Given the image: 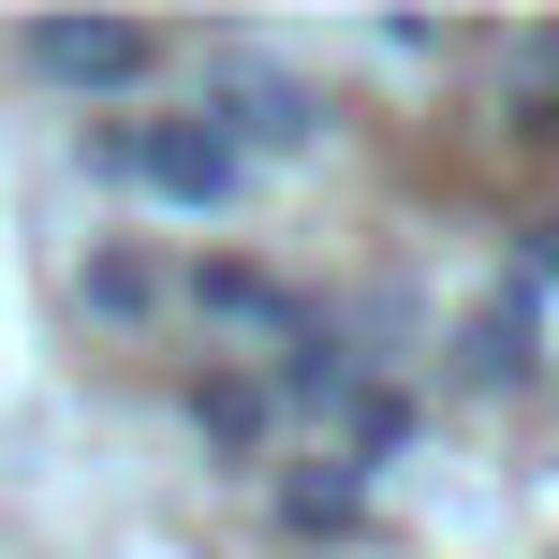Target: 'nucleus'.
<instances>
[{"label": "nucleus", "mask_w": 559, "mask_h": 559, "mask_svg": "<svg viewBox=\"0 0 559 559\" xmlns=\"http://www.w3.org/2000/svg\"><path fill=\"white\" fill-rule=\"evenodd\" d=\"M88 163H104L118 192L177 206V222H222V206L251 192V147H236L206 104H163V118H104V133H88Z\"/></svg>", "instance_id": "nucleus-1"}, {"label": "nucleus", "mask_w": 559, "mask_h": 559, "mask_svg": "<svg viewBox=\"0 0 559 559\" xmlns=\"http://www.w3.org/2000/svg\"><path fill=\"white\" fill-rule=\"evenodd\" d=\"M206 118H222L251 163H295V147H324V88H309L295 59H265V45H222V59H206Z\"/></svg>", "instance_id": "nucleus-2"}, {"label": "nucleus", "mask_w": 559, "mask_h": 559, "mask_svg": "<svg viewBox=\"0 0 559 559\" xmlns=\"http://www.w3.org/2000/svg\"><path fill=\"white\" fill-rule=\"evenodd\" d=\"M15 59H29L45 88H74V104H118V88H147L177 45H163L147 15H29V29H15Z\"/></svg>", "instance_id": "nucleus-3"}, {"label": "nucleus", "mask_w": 559, "mask_h": 559, "mask_svg": "<svg viewBox=\"0 0 559 559\" xmlns=\"http://www.w3.org/2000/svg\"><path fill=\"white\" fill-rule=\"evenodd\" d=\"M486 133L501 147H559V29H501L486 45Z\"/></svg>", "instance_id": "nucleus-4"}, {"label": "nucleus", "mask_w": 559, "mask_h": 559, "mask_svg": "<svg viewBox=\"0 0 559 559\" xmlns=\"http://www.w3.org/2000/svg\"><path fill=\"white\" fill-rule=\"evenodd\" d=\"M192 324H236V338H265V368H280V354L309 338V309L280 295L265 265H192Z\"/></svg>", "instance_id": "nucleus-5"}, {"label": "nucleus", "mask_w": 559, "mask_h": 559, "mask_svg": "<svg viewBox=\"0 0 559 559\" xmlns=\"http://www.w3.org/2000/svg\"><path fill=\"white\" fill-rule=\"evenodd\" d=\"M354 515H368V472H338V456H309V472L280 486V531H295V545H324V531H354Z\"/></svg>", "instance_id": "nucleus-6"}, {"label": "nucleus", "mask_w": 559, "mask_h": 559, "mask_svg": "<svg viewBox=\"0 0 559 559\" xmlns=\"http://www.w3.org/2000/svg\"><path fill=\"white\" fill-rule=\"evenodd\" d=\"M456 383H531V309H486V324H456Z\"/></svg>", "instance_id": "nucleus-7"}, {"label": "nucleus", "mask_w": 559, "mask_h": 559, "mask_svg": "<svg viewBox=\"0 0 559 559\" xmlns=\"http://www.w3.org/2000/svg\"><path fill=\"white\" fill-rule=\"evenodd\" d=\"M265 413H280V397H265V368H222V383H192V427H206V442H236V456L265 442Z\"/></svg>", "instance_id": "nucleus-8"}, {"label": "nucleus", "mask_w": 559, "mask_h": 559, "mask_svg": "<svg viewBox=\"0 0 559 559\" xmlns=\"http://www.w3.org/2000/svg\"><path fill=\"white\" fill-rule=\"evenodd\" d=\"M368 59H383V74H427V59H456V29H427V15H383V29H368Z\"/></svg>", "instance_id": "nucleus-9"}, {"label": "nucleus", "mask_w": 559, "mask_h": 559, "mask_svg": "<svg viewBox=\"0 0 559 559\" xmlns=\"http://www.w3.org/2000/svg\"><path fill=\"white\" fill-rule=\"evenodd\" d=\"M88 309H104V324H147V309H163V280H147V265H88Z\"/></svg>", "instance_id": "nucleus-10"}, {"label": "nucleus", "mask_w": 559, "mask_h": 559, "mask_svg": "<svg viewBox=\"0 0 559 559\" xmlns=\"http://www.w3.org/2000/svg\"><path fill=\"white\" fill-rule=\"evenodd\" d=\"M531 280H559V206H545V222H531Z\"/></svg>", "instance_id": "nucleus-11"}]
</instances>
